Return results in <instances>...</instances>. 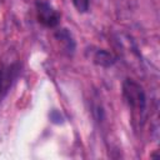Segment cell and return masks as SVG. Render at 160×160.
I'll use <instances>...</instances> for the list:
<instances>
[{"instance_id":"3","label":"cell","mask_w":160,"mask_h":160,"mask_svg":"<svg viewBox=\"0 0 160 160\" xmlns=\"http://www.w3.org/2000/svg\"><path fill=\"white\" fill-rule=\"evenodd\" d=\"M18 72V66L16 65H10L8 68H2L0 70V101L8 92L12 80L15 79Z\"/></svg>"},{"instance_id":"2","label":"cell","mask_w":160,"mask_h":160,"mask_svg":"<svg viewBox=\"0 0 160 160\" xmlns=\"http://www.w3.org/2000/svg\"><path fill=\"white\" fill-rule=\"evenodd\" d=\"M36 16L39 22L46 28H54L60 21V14L44 0L36 2Z\"/></svg>"},{"instance_id":"6","label":"cell","mask_w":160,"mask_h":160,"mask_svg":"<svg viewBox=\"0 0 160 160\" xmlns=\"http://www.w3.org/2000/svg\"><path fill=\"white\" fill-rule=\"evenodd\" d=\"M72 4L79 12H86L89 10L90 0H72Z\"/></svg>"},{"instance_id":"4","label":"cell","mask_w":160,"mask_h":160,"mask_svg":"<svg viewBox=\"0 0 160 160\" xmlns=\"http://www.w3.org/2000/svg\"><path fill=\"white\" fill-rule=\"evenodd\" d=\"M92 61L96 65H99V66L109 68V66H111V65L115 64L116 56L112 52H110V51H108L105 49H99V50L95 51V54L92 56Z\"/></svg>"},{"instance_id":"5","label":"cell","mask_w":160,"mask_h":160,"mask_svg":"<svg viewBox=\"0 0 160 160\" xmlns=\"http://www.w3.org/2000/svg\"><path fill=\"white\" fill-rule=\"evenodd\" d=\"M55 39L59 40L64 45L65 50H68L69 52H72L74 51V49H75V41H74L71 34L66 29H59V30H56Z\"/></svg>"},{"instance_id":"1","label":"cell","mask_w":160,"mask_h":160,"mask_svg":"<svg viewBox=\"0 0 160 160\" xmlns=\"http://www.w3.org/2000/svg\"><path fill=\"white\" fill-rule=\"evenodd\" d=\"M122 94L132 111V116L138 121L142 120L144 112L146 110V95L140 84L134 80L126 79L122 84Z\"/></svg>"}]
</instances>
